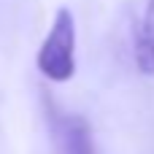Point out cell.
<instances>
[{
	"label": "cell",
	"instance_id": "cell-3",
	"mask_svg": "<svg viewBox=\"0 0 154 154\" xmlns=\"http://www.w3.org/2000/svg\"><path fill=\"white\" fill-rule=\"evenodd\" d=\"M133 54H135V68L143 76H154V0H146L141 22L135 27Z\"/></svg>",
	"mask_w": 154,
	"mask_h": 154
},
{
	"label": "cell",
	"instance_id": "cell-2",
	"mask_svg": "<svg viewBox=\"0 0 154 154\" xmlns=\"http://www.w3.org/2000/svg\"><path fill=\"white\" fill-rule=\"evenodd\" d=\"M49 127H51L54 154H95L92 127L84 116L49 108Z\"/></svg>",
	"mask_w": 154,
	"mask_h": 154
},
{
	"label": "cell",
	"instance_id": "cell-1",
	"mask_svg": "<svg viewBox=\"0 0 154 154\" xmlns=\"http://www.w3.org/2000/svg\"><path fill=\"white\" fill-rule=\"evenodd\" d=\"M38 70L49 79V81H70L76 73V19L70 14V8H57L51 27L38 49L35 57Z\"/></svg>",
	"mask_w": 154,
	"mask_h": 154
}]
</instances>
